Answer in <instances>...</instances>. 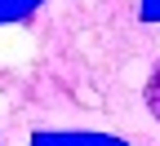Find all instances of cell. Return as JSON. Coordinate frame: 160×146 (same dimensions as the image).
<instances>
[{"label": "cell", "mask_w": 160, "mask_h": 146, "mask_svg": "<svg viewBox=\"0 0 160 146\" xmlns=\"http://www.w3.org/2000/svg\"><path fill=\"white\" fill-rule=\"evenodd\" d=\"M147 106H151V115L160 120V67H156L151 80H147Z\"/></svg>", "instance_id": "obj_1"}]
</instances>
